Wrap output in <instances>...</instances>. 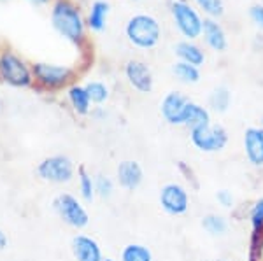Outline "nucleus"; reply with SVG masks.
<instances>
[{
  "instance_id": "obj_1",
  "label": "nucleus",
  "mask_w": 263,
  "mask_h": 261,
  "mask_svg": "<svg viewBox=\"0 0 263 261\" xmlns=\"http://www.w3.org/2000/svg\"><path fill=\"white\" fill-rule=\"evenodd\" d=\"M53 28L74 44H81L86 37V21L83 14L70 0H57L51 9Z\"/></svg>"
},
{
  "instance_id": "obj_2",
  "label": "nucleus",
  "mask_w": 263,
  "mask_h": 261,
  "mask_svg": "<svg viewBox=\"0 0 263 261\" xmlns=\"http://www.w3.org/2000/svg\"><path fill=\"white\" fill-rule=\"evenodd\" d=\"M126 37L134 46L141 49H151L158 44L162 28L156 18L149 14H135L126 23Z\"/></svg>"
},
{
  "instance_id": "obj_3",
  "label": "nucleus",
  "mask_w": 263,
  "mask_h": 261,
  "mask_svg": "<svg viewBox=\"0 0 263 261\" xmlns=\"http://www.w3.org/2000/svg\"><path fill=\"white\" fill-rule=\"evenodd\" d=\"M0 79L14 88H27L33 81V74L18 54L4 51L0 54Z\"/></svg>"
},
{
  "instance_id": "obj_4",
  "label": "nucleus",
  "mask_w": 263,
  "mask_h": 261,
  "mask_svg": "<svg viewBox=\"0 0 263 261\" xmlns=\"http://www.w3.org/2000/svg\"><path fill=\"white\" fill-rule=\"evenodd\" d=\"M171 12L177 30L188 41H193L202 35L203 19L193 6H190L184 0H174L171 4Z\"/></svg>"
},
{
  "instance_id": "obj_5",
  "label": "nucleus",
  "mask_w": 263,
  "mask_h": 261,
  "mask_svg": "<svg viewBox=\"0 0 263 261\" xmlns=\"http://www.w3.org/2000/svg\"><path fill=\"white\" fill-rule=\"evenodd\" d=\"M54 210L58 212V216L62 217L63 221L67 223L69 226H74V228H84L90 221V216H88L86 209L81 205L76 196L72 195H58L53 202Z\"/></svg>"
},
{
  "instance_id": "obj_6",
  "label": "nucleus",
  "mask_w": 263,
  "mask_h": 261,
  "mask_svg": "<svg viewBox=\"0 0 263 261\" xmlns=\"http://www.w3.org/2000/svg\"><path fill=\"white\" fill-rule=\"evenodd\" d=\"M33 79L44 88L49 90H57L63 88L72 79V69L65 65H53V63H35L32 67Z\"/></svg>"
},
{
  "instance_id": "obj_7",
  "label": "nucleus",
  "mask_w": 263,
  "mask_h": 261,
  "mask_svg": "<svg viewBox=\"0 0 263 261\" xmlns=\"http://www.w3.org/2000/svg\"><path fill=\"white\" fill-rule=\"evenodd\" d=\"M37 174L49 183H69L74 177V165L67 156H49L39 163Z\"/></svg>"
},
{
  "instance_id": "obj_8",
  "label": "nucleus",
  "mask_w": 263,
  "mask_h": 261,
  "mask_svg": "<svg viewBox=\"0 0 263 261\" xmlns=\"http://www.w3.org/2000/svg\"><path fill=\"white\" fill-rule=\"evenodd\" d=\"M227 140L228 135L221 126L207 125L192 130V142L200 151H205V153H214V151L223 149L227 146Z\"/></svg>"
},
{
  "instance_id": "obj_9",
  "label": "nucleus",
  "mask_w": 263,
  "mask_h": 261,
  "mask_svg": "<svg viewBox=\"0 0 263 261\" xmlns=\"http://www.w3.org/2000/svg\"><path fill=\"white\" fill-rule=\"evenodd\" d=\"M160 204L165 212L172 214V216H181L190 207L188 191L181 184H167L160 193Z\"/></svg>"
},
{
  "instance_id": "obj_10",
  "label": "nucleus",
  "mask_w": 263,
  "mask_h": 261,
  "mask_svg": "<svg viewBox=\"0 0 263 261\" xmlns=\"http://www.w3.org/2000/svg\"><path fill=\"white\" fill-rule=\"evenodd\" d=\"M125 74H126L128 83L137 91H141V93H149L153 90V74H151L149 67L144 62L130 60L125 67Z\"/></svg>"
},
{
  "instance_id": "obj_11",
  "label": "nucleus",
  "mask_w": 263,
  "mask_h": 261,
  "mask_svg": "<svg viewBox=\"0 0 263 261\" xmlns=\"http://www.w3.org/2000/svg\"><path fill=\"white\" fill-rule=\"evenodd\" d=\"M190 100L184 95L172 91L163 98L162 102V116L165 121H168L171 125H182V117H184L186 107H188Z\"/></svg>"
},
{
  "instance_id": "obj_12",
  "label": "nucleus",
  "mask_w": 263,
  "mask_h": 261,
  "mask_svg": "<svg viewBox=\"0 0 263 261\" xmlns=\"http://www.w3.org/2000/svg\"><path fill=\"white\" fill-rule=\"evenodd\" d=\"M72 252L78 261H104L99 242L88 235H78L72 238Z\"/></svg>"
},
{
  "instance_id": "obj_13",
  "label": "nucleus",
  "mask_w": 263,
  "mask_h": 261,
  "mask_svg": "<svg viewBox=\"0 0 263 261\" xmlns=\"http://www.w3.org/2000/svg\"><path fill=\"white\" fill-rule=\"evenodd\" d=\"M244 149L249 162L256 167L263 165V135L261 130L248 128L244 133Z\"/></svg>"
},
{
  "instance_id": "obj_14",
  "label": "nucleus",
  "mask_w": 263,
  "mask_h": 261,
  "mask_svg": "<svg viewBox=\"0 0 263 261\" xmlns=\"http://www.w3.org/2000/svg\"><path fill=\"white\" fill-rule=\"evenodd\" d=\"M202 35L205 39L207 46L213 48L214 51H224L227 49V33H224L223 27L214 18L203 19Z\"/></svg>"
},
{
  "instance_id": "obj_15",
  "label": "nucleus",
  "mask_w": 263,
  "mask_h": 261,
  "mask_svg": "<svg viewBox=\"0 0 263 261\" xmlns=\"http://www.w3.org/2000/svg\"><path fill=\"white\" fill-rule=\"evenodd\" d=\"M118 183L121 188L134 191L142 183V168L137 162H123L118 167Z\"/></svg>"
},
{
  "instance_id": "obj_16",
  "label": "nucleus",
  "mask_w": 263,
  "mask_h": 261,
  "mask_svg": "<svg viewBox=\"0 0 263 261\" xmlns=\"http://www.w3.org/2000/svg\"><path fill=\"white\" fill-rule=\"evenodd\" d=\"M176 54L181 58V62H186L190 65L200 67L205 62V54H203L200 46H197L192 41H182L176 46Z\"/></svg>"
},
{
  "instance_id": "obj_17",
  "label": "nucleus",
  "mask_w": 263,
  "mask_h": 261,
  "mask_svg": "<svg viewBox=\"0 0 263 261\" xmlns=\"http://www.w3.org/2000/svg\"><path fill=\"white\" fill-rule=\"evenodd\" d=\"M182 125L192 126V130L200 128V126H207L211 125V116L207 112V109H203L202 105L190 102L188 107H186L184 117H182Z\"/></svg>"
},
{
  "instance_id": "obj_18",
  "label": "nucleus",
  "mask_w": 263,
  "mask_h": 261,
  "mask_svg": "<svg viewBox=\"0 0 263 261\" xmlns=\"http://www.w3.org/2000/svg\"><path fill=\"white\" fill-rule=\"evenodd\" d=\"M109 14V4L104 0H97L91 4L90 14H88L86 25L91 28L93 32H102L105 28V21H107Z\"/></svg>"
},
{
  "instance_id": "obj_19",
  "label": "nucleus",
  "mask_w": 263,
  "mask_h": 261,
  "mask_svg": "<svg viewBox=\"0 0 263 261\" xmlns=\"http://www.w3.org/2000/svg\"><path fill=\"white\" fill-rule=\"evenodd\" d=\"M69 100L78 114H88L91 107V98L86 86H72L69 90Z\"/></svg>"
},
{
  "instance_id": "obj_20",
  "label": "nucleus",
  "mask_w": 263,
  "mask_h": 261,
  "mask_svg": "<svg viewBox=\"0 0 263 261\" xmlns=\"http://www.w3.org/2000/svg\"><path fill=\"white\" fill-rule=\"evenodd\" d=\"M174 74L177 75V79L186 84H195L198 83V79H200V72H198V67L195 65H190V63L186 62H177L176 65H174Z\"/></svg>"
},
{
  "instance_id": "obj_21",
  "label": "nucleus",
  "mask_w": 263,
  "mask_h": 261,
  "mask_svg": "<svg viewBox=\"0 0 263 261\" xmlns=\"http://www.w3.org/2000/svg\"><path fill=\"white\" fill-rule=\"evenodd\" d=\"M121 261H153L151 251L141 244H128L121 252Z\"/></svg>"
},
{
  "instance_id": "obj_22",
  "label": "nucleus",
  "mask_w": 263,
  "mask_h": 261,
  "mask_svg": "<svg viewBox=\"0 0 263 261\" xmlns=\"http://www.w3.org/2000/svg\"><path fill=\"white\" fill-rule=\"evenodd\" d=\"M211 105H213L214 111L218 112H224L230 105V91L227 90L224 86H219L211 93V98H209Z\"/></svg>"
},
{
  "instance_id": "obj_23",
  "label": "nucleus",
  "mask_w": 263,
  "mask_h": 261,
  "mask_svg": "<svg viewBox=\"0 0 263 261\" xmlns=\"http://www.w3.org/2000/svg\"><path fill=\"white\" fill-rule=\"evenodd\" d=\"M202 225L211 235H223L228 228L227 221H224L221 216H216V214H209V216L203 217Z\"/></svg>"
},
{
  "instance_id": "obj_24",
  "label": "nucleus",
  "mask_w": 263,
  "mask_h": 261,
  "mask_svg": "<svg viewBox=\"0 0 263 261\" xmlns=\"http://www.w3.org/2000/svg\"><path fill=\"white\" fill-rule=\"evenodd\" d=\"M86 90H88V95H90L91 102H95V104L105 102V100H107V96H109L107 86H105L104 83H100V81H91V83H88V84H86Z\"/></svg>"
},
{
  "instance_id": "obj_25",
  "label": "nucleus",
  "mask_w": 263,
  "mask_h": 261,
  "mask_svg": "<svg viewBox=\"0 0 263 261\" xmlns=\"http://www.w3.org/2000/svg\"><path fill=\"white\" fill-rule=\"evenodd\" d=\"M195 4H197L209 18H218L224 11L223 0H195Z\"/></svg>"
},
{
  "instance_id": "obj_26",
  "label": "nucleus",
  "mask_w": 263,
  "mask_h": 261,
  "mask_svg": "<svg viewBox=\"0 0 263 261\" xmlns=\"http://www.w3.org/2000/svg\"><path fill=\"white\" fill-rule=\"evenodd\" d=\"M79 189H81V195L84 200H91L93 195H95V183H93L90 175L84 172V168L79 170Z\"/></svg>"
},
{
  "instance_id": "obj_27",
  "label": "nucleus",
  "mask_w": 263,
  "mask_h": 261,
  "mask_svg": "<svg viewBox=\"0 0 263 261\" xmlns=\"http://www.w3.org/2000/svg\"><path fill=\"white\" fill-rule=\"evenodd\" d=\"M95 193H99L102 198H109L112 193V180L104 175H99L95 180Z\"/></svg>"
},
{
  "instance_id": "obj_28",
  "label": "nucleus",
  "mask_w": 263,
  "mask_h": 261,
  "mask_svg": "<svg viewBox=\"0 0 263 261\" xmlns=\"http://www.w3.org/2000/svg\"><path fill=\"white\" fill-rule=\"evenodd\" d=\"M251 223L254 228H261L263 226V200L256 202V205L251 210Z\"/></svg>"
},
{
  "instance_id": "obj_29",
  "label": "nucleus",
  "mask_w": 263,
  "mask_h": 261,
  "mask_svg": "<svg viewBox=\"0 0 263 261\" xmlns=\"http://www.w3.org/2000/svg\"><path fill=\"white\" fill-rule=\"evenodd\" d=\"M249 16H251L253 23L256 25L260 30H263V6L261 4H254L251 9H249Z\"/></svg>"
},
{
  "instance_id": "obj_30",
  "label": "nucleus",
  "mask_w": 263,
  "mask_h": 261,
  "mask_svg": "<svg viewBox=\"0 0 263 261\" xmlns=\"http://www.w3.org/2000/svg\"><path fill=\"white\" fill-rule=\"evenodd\" d=\"M218 202L223 205V207H232L233 205V196L230 191H227V189H223V191L218 193Z\"/></svg>"
},
{
  "instance_id": "obj_31",
  "label": "nucleus",
  "mask_w": 263,
  "mask_h": 261,
  "mask_svg": "<svg viewBox=\"0 0 263 261\" xmlns=\"http://www.w3.org/2000/svg\"><path fill=\"white\" fill-rule=\"evenodd\" d=\"M7 247V235L0 230V251H4Z\"/></svg>"
},
{
  "instance_id": "obj_32",
  "label": "nucleus",
  "mask_w": 263,
  "mask_h": 261,
  "mask_svg": "<svg viewBox=\"0 0 263 261\" xmlns=\"http://www.w3.org/2000/svg\"><path fill=\"white\" fill-rule=\"evenodd\" d=\"M30 2H33V4H39V6H41V4H46V2H49V0H30Z\"/></svg>"
},
{
  "instance_id": "obj_33",
  "label": "nucleus",
  "mask_w": 263,
  "mask_h": 261,
  "mask_svg": "<svg viewBox=\"0 0 263 261\" xmlns=\"http://www.w3.org/2000/svg\"><path fill=\"white\" fill-rule=\"evenodd\" d=\"M104 261H114V259H109V258H107V259H104Z\"/></svg>"
},
{
  "instance_id": "obj_34",
  "label": "nucleus",
  "mask_w": 263,
  "mask_h": 261,
  "mask_svg": "<svg viewBox=\"0 0 263 261\" xmlns=\"http://www.w3.org/2000/svg\"><path fill=\"white\" fill-rule=\"evenodd\" d=\"M261 135H263V130H261Z\"/></svg>"
},
{
  "instance_id": "obj_35",
  "label": "nucleus",
  "mask_w": 263,
  "mask_h": 261,
  "mask_svg": "<svg viewBox=\"0 0 263 261\" xmlns=\"http://www.w3.org/2000/svg\"><path fill=\"white\" fill-rule=\"evenodd\" d=\"M218 261H223V259H218Z\"/></svg>"
}]
</instances>
